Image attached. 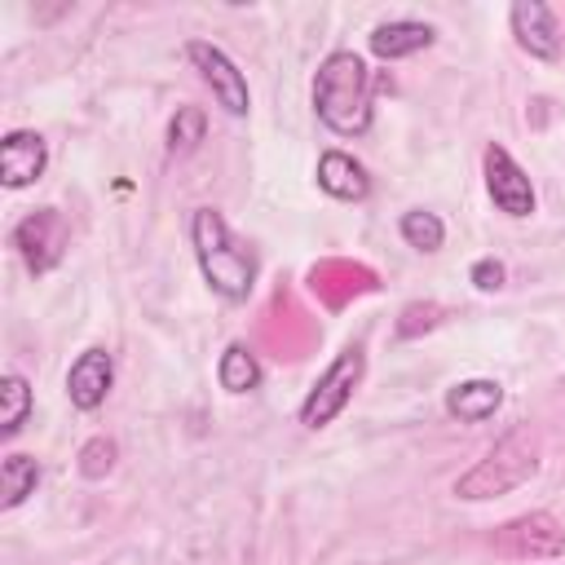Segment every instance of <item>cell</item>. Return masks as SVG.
Here are the masks:
<instances>
[{"mask_svg": "<svg viewBox=\"0 0 565 565\" xmlns=\"http://www.w3.org/2000/svg\"><path fill=\"white\" fill-rule=\"evenodd\" d=\"M190 243H194V260L207 278V287L221 300H247L256 287V256L247 243H238L225 225V216L216 207H194L190 216Z\"/></svg>", "mask_w": 565, "mask_h": 565, "instance_id": "6da1fadb", "label": "cell"}, {"mask_svg": "<svg viewBox=\"0 0 565 565\" xmlns=\"http://www.w3.org/2000/svg\"><path fill=\"white\" fill-rule=\"evenodd\" d=\"M313 110L340 137H362L371 128V71L358 53H327L313 75Z\"/></svg>", "mask_w": 565, "mask_h": 565, "instance_id": "7a4b0ae2", "label": "cell"}, {"mask_svg": "<svg viewBox=\"0 0 565 565\" xmlns=\"http://www.w3.org/2000/svg\"><path fill=\"white\" fill-rule=\"evenodd\" d=\"M534 468H539V441L530 437V428H512L508 437H499L486 450V459H477L455 481V494L459 499H494V494H508L521 481H530Z\"/></svg>", "mask_w": 565, "mask_h": 565, "instance_id": "3957f363", "label": "cell"}, {"mask_svg": "<svg viewBox=\"0 0 565 565\" xmlns=\"http://www.w3.org/2000/svg\"><path fill=\"white\" fill-rule=\"evenodd\" d=\"M362 349L353 344V349H344L327 371H322V380L309 388V397L300 402V424L305 428H327L344 406H349V397H353V388H358V380H362Z\"/></svg>", "mask_w": 565, "mask_h": 565, "instance_id": "277c9868", "label": "cell"}, {"mask_svg": "<svg viewBox=\"0 0 565 565\" xmlns=\"http://www.w3.org/2000/svg\"><path fill=\"white\" fill-rule=\"evenodd\" d=\"M185 57H190L194 71L203 75V84L212 88V97L221 102V110L247 115L252 93H247V79H243V71L230 62L225 49H216V44H207V40H190V44H185Z\"/></svg>", "mask_w": 565, "mask_h": 565, "instance_id": "5b68a950", "label": "cell"}, {"mask_svg": "<svg viewBox=\"0 0 565 565\" xmlns=\"http://www.w3.org/2000/svg\"><path fill=\"white\" fill-rule=\"evenodd\" d=\"M13 247L22 252L26 269L31 274H44L62 260V247H66V221L57 207H40L31 216H22L13 225Z\"/></svg>", "mask_w": 565, "mask_h": 565, "instance_id": "8992f818", "label": "cell"}, {"mask_svg": "<svg viewBox=\"0 0 565 565\" xmlns=\"http://www.w3.org/2000/svg\"><path fill=\"white\" fill-rule=\"evenodd\" d=\"M486 190H490L494 207L508 212V216H530L534 212V185H530L525 168L503 146H486Z\"/></svg>", "mask_w": 565, "mask_h": 565, "instance_id": "52a82bcc", "label": "cell"}, {"mask_svg": "<svg viewBox=\"0 0 565 565\" xmlns=\"http://www.w3.org/2000/svg\"><path fill=\"white\" fill-rule=\"evenodd\" d=\"M494 547L508 552V556H561L565 552V530L547 512H530V516L508 521L494 534Z\"/></svg>", "mask_w": 565, "mask_h": 565, "instance_id": "ba28073f", "label": "cell"}, {"mask_svg": "<svg viewBox=\"0 0 565 565\" xmlns=\"http://www.w3.org/2000/svg\"><path fill=\"white\" fill-rule=\"evenodd\" d=\"M44 163H49V146H44L40 132H31V128L4 132V141H0V181L9 190L31 185L44 172Z\"/></svg>", "mask_w": 565, "mask_h": 565, "instance_id": "9c48e42d", "label": "cell"}, {"mask_svg": "<svg viewBox=\"0 0 565 565\" xmlns=\"http://www.w3.org/2000/svg\"><path fill=\"white\" fill-rule=\"evenodd\" d=\"M110 380H115V362L106 349H84L71 371H66V397L75 411H97L110 393Z\"/></svg>", "mask_w": 565, "mask_h": 565, "instance_id": "30bf717a", "label": "cell"}, {"mask_svg": "<svg viewBox=\"0 0 565 565\" xmlns=\"http://www.w3.org/2000/svg\"><path fill=\"white\" fill-rule=\"evenodd\" d=\"M512 35L530 57L556 62L561 57V31H556V13L539 0H516L512 4Z\"/></svg>", "mask_w": 565, "mask_h": 565, "instance_id": "8fae6325", "label": "cell"}, {"mask_svg": "<svg viewBox=\"0 0 565 565\" xmlns=\"http://www.w3.org/2000/svg\"><path fill=\"white\" fill-rule=\"evenodd\" d=\"M371 53L384 57V62H397V57H411L419 49L433 44V26L428 22H411V18H397V22H380L371 35H366Z\"/></svg>", "mask_w": 565, "mask_h": 565, "instance_id": "7c38bea8", "label": "cell"}, {"mask_svg": "<svg viewBox=\"0 0 565 565\" xmlns=\"http://www.w3.org/2000/svg\"><path fill=\"white\" fill-rule=\"evenodd\" d=\"M318 185H322L331 199H344V203H358V199H366V190H371L366 168H362L353 154H344V150H327V154L318 159Z\"/></svg>", "mask_w": 565, "mask_h": 565, "instance_id": "4fadbf2b", "label": "cell"}, {"mask_svg": "<svg viewBox=\"0 0 565 565\" xmlns=\"http://www.w3.org/2000/svg\"><path fill=\"white\" fill-rule=\"evenodd\" d=\"M499 402H503V388H499L494 380H463V384H455V388L446 393V411H450L459 424H481V419H490V415L499 411Z\"/></svg>", "mask_w": 565, "mask_h": 565, "instance_id": "5bb4252c", "label": "cell"}, {"mask_svg": "<svg viewBox=\"0 0 565 565\" xmlns=\"http://www.w3.org/2000/svg\"><path fill=\"white\" fill-rule=\"evenodd\" d=\"M40 486V463L31 455H4L0 463V508H18Z\"/></svg>", "mask_w": 565, "mask_h": 565, "instance_id": "9a60e30c", "label": "cell"}, {"mask_svg": "<svg viewBox=\"0 0 565 565\" xmlns=\"http://www.w3.org/2000/svg\"><path fill=\"white\" fill-rule=\"evenodd\" d=\"M216 375H221V388H225V393H252V388L260 384V362L252 358L247 344H230V349L221 353Z\"/></svg>", "mask_w": 565, "mask_h": 565, "instance_id": "2e32d148", "label": "cell"}, {"mask_svg": "<svg viewBox=\"0 0 565 565\" xmlns=\"http://www.w3.org/2000/svg\"><path fill=\"white\" fill-rule=\"evenodd\" d=\"M0 397H4L0 433H4V437H13V433L26 424V415H31V384H26L18 371H9V375L0 380Z\"/></svg>", "mask_w": 565, "mask_h": 565, "instance_id": "e0dca14e", "label": "cell"}, {"mask_svg": "<svg viewBox=\"0 0 565 565\" xmlns=\"http://www.w3.org/2000/svg\"><path fill=\"white\" fill-rule=\"evenodd\" d=\"M402 238H406L415 252H437L441 238H446V225H441L437 212L411 207V212H402Z\"/></svg>", "mask_w": 565, "mask_h": 565, "instance_id": "ac0fdd59", "label": "cell"}, {"mask_svg": "<svg viewBox=\"0 0 565 565\" xmlns=\"http://www.w3.org/2000/svg\"><path fill=\"white\" fill-rule=\"evenodd\" d=\"M199 141H203V110L181 106L177 119L168 124V150H172V154H190Z\"/></svg>", "mask_w": 565, "mask_h": 565, "instance_id": "d6986e66", "label": "cell"}, {"mask_svg": "<svg viewBox=\"0 0 565 565\" xmlns=\"http://www.w3.org/2000/svg\"><path fill=\"white\" fill-rule=\"evenodd\" d=\"M110 468H115V441H110V437H93V441L79 446V472H84L88 481L106 477Z\"/></svg>", "mask_w": 565, "mask_h": 565, "instance_id": "ffe728a7", "label": "cell"}, {"mask_svg": "<svg viewBox=\"0 0 565 565\" xmlns=\"http://www.w3.org/2000/svg\"><path fill=\"white\" fill-rule=\"evenodd\" d=\"M472 282H477L481 291L503 287V265H499V260H490V256H486V260H477V265H472Z\"/></svg>", "mask_w": 565, "mask_h": 565, "instance_id": "44dd1931", "label": "cell"}]
</instances>
